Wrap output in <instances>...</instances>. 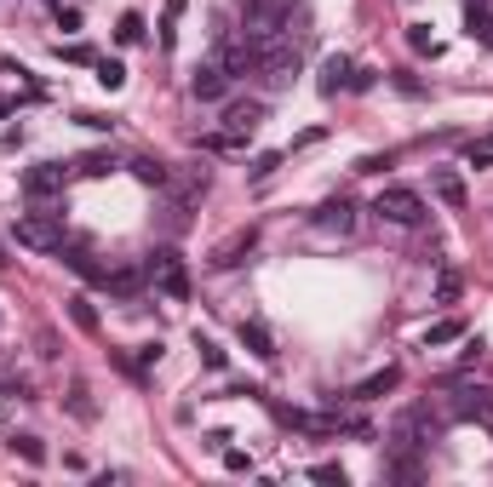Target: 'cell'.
<instances>
[{
  "label": "cell",
  "instance_id": "6da1fadb",
  "mask_svg": "<svg viewBox=\"0 0 493 487\" xmlns=\"http://www.w3.org/2000/svg\"><path fill=\"white\" fill-rule=\"evenodd\" d=\"M12 236H17V247H29V252H63L58 213H24V218L12 224Z\"/></svg>",
  "mask_w": 493,
  "mask_h": 487
},
{
  "label": "cell",
  "instance_id": "7a4b0ae2",
  "mask_svg": "<svg viewBox=\"0 0 493 487\" xmlns=\"http://www.w3.org/2000/svg\"><path fill=\"white\" fill-rule=\"evenodd\" d=\"M373 213H379L384 224H396V229H413V224L424 218V201H419V189H402V184H391V189H379Z\"/></svg>",
  "mask_w": 493,
  "mask_h": 487
},
{
  "label": "cell",
  "instance_id": "3957f363",
  "mask_svg": "<svg viewBox=\"0 0 493 487\" xmlns=\"http://www.w3.org/2000/svg\"><path fill=\"white\" fill-rule=\"evenodd\" d=\"M252 75H259L264 92H287L298 80V52L293 47H264V58H259V69H252Z\"/></svg>",
  "mask_w": 493,
  "mask_h": 487
},
{
  "label": "cell",
  "instance_id": "277c9868",
  "mask_svg": "<svg viewBox=\"0 0 493 487\" xmlns=\"http://www.w3.org/2000/svg\"><path fill=\"white\" fill-rule=\"evenodd\" d=\"M149 275H155V287H161L173 304H184V299H189V275H184V259H178V252H155Z\"/></svg>",
  "mask_w": 493,
  "mask_h": 487
},
{
  "label": "cell",
  "instance_id": "5b68a950",
  "mask_svg": "<svg viewBox=\"0 0 493 487\" xmlns=\"http://www.w3.org/2000/svg\"><path fill=\"white\" fill-rule=\"evenodd\" d=\"M259 126H264V103L259 98H241V103H230V110H224V138H235V143H247Z\"/></svg>",
  "mask_w": 493,
  "mask_h": 487
},
{
  "label": "cell",
  "instance_id": "8992f818",
  "mask_svg": "<svg viewBox=\"0 0 493 487\" xmlns=\"http://www.w3.org/2000/svg\"><path fill=\"white\" fill-rule=\"evenodd\" d=\"M316 229H327V236H350V229H356V201H345V196L321 201L316 206Z\"/></svg>",
  "mask_w": 493,
  "mask_h": 487
},
{
  "label": "cell",
  "instance_id": "52a82bcc",
  "mask_svg": "<svg viewBox=\"0 0 493 487\" xmlns=\"http://www.w3.org/2000/svg\"><path fill=\"white\" fill-rule=\"evenodd\" d=\"M189 92H196L201 103H212V98H224V92H230V69H224V63H219V58H207V63H201V69H196V75H189Z\"/></svg>",
  "mask_w": 493,
  "mask_h": 487
},
{
  "label": "cell",
  "instance_id": "ba28073f",
  "mask_svg": "<svg viewBox=\"0 0 493 487\" xmlns=\"http://www.w3.org/2000/svg\"><path fill=\"white\" fill-rule=\"evenodd\" d=\"M58 189H63V166L58 161H40V166H29V173H24V196H58Z\"/></svg>",
  "mask_w": 493,
  "mask_h": 487
},
{
  "label": "cell",
  "instance_id": "9c48e42d",
  "mask_svg": "<svg viewBox=\"0 0 493 487\" xmlns=\"http://www.w3.org/2000/svg\"><path fill=\"white\" fill-rule=\"evenodd\" d=\"M402 385V367H384V373H373V378H361L356 385V401H379V396H391Z\"/></svg>",
  "mask_w": 493,
  "mask_h": 487
},
{
  "label": "cell",
  "instance_id": "30bf717a",
  "mask_svg": "<svg viewBox=\"0 0 493 487\" xmlns=\"http://www.w3.org/2000/svg\"><path fill=\"white\" fill-rule=\"evenodd\" d=\"M454 413L459 418H488V425H493V390H465L454 401Z\"/></svg>",
  "mask_w": 493,
  "mask_h": 487
},
{
  "label": "cell",
  "instance_id": "8fae6325",
  "mask_svg": "<svg viewBox=\"0 0 493 487\" xmlns=\"http://www.w3.org/2000/svg\"><path fill=\"white\" fill-rule=\"evenodd\" d=\"M350 75H356V69H350V58H327V63H321V92H327V98H333V92H345V87H350Z\"/></svg>",
  "mask_w": 493,
  "mask_h": 487
},
{
  "label": "cell",
  "instance_id": "7c38bea8",
  "mask_svg": "<svg viewBox=\"0 0 493 487\" xmlns=\"http://www.w3.org/2000/svg\"><path fill=\"white\" fill-rule=\"evenodd\" d=\"M241 344H247L252 355H259V362H270V355H275V338H270V327H264V322H241Z\"/></svg>",
  "mask_w": 493,
  "mask_h": 487
},
{
  "label": "cell",
  "instance_id": "4fadbf2b",
  "mask_svg": "<svg viewBox=\"0 0 493 487\" xmlns=\"http://www.w3.org/2000/svg\"><path fill=\"white\" fill-rule=\"evenodd\" d=\"M138 281H144L138 270H103V287H110L115 299H133V292H138Z\"/></svg>",
  "mask_w": 493,
  "mask_h": 487
},
{
  "label": "cell",
  "instance_id": "5bb4252c",
  "mask_svg": "<svg viewBox=\"0 0 493 487\" xmlns=\"http://www.w3.org/2000/svg\"><path fill=\"white\" fill-rule=\"evenodd\" d=\"M133 173H138V184H149V189H166V166H161L155 155H138Z\"/></svg>",
  "mask_w": 493,
  "mask_h": 487
},
{
  "label": "cell",
  "instance_id": "9a60e30c",
  "mask_svg": "<svg viewBox=\"0 0 493 487\" xmlns=\"http://www.w3.org/2000/svg\"><path fill=\"white\" fill-rule=\"evenodd\" d=\"M75 166H80V173H87V178H103V173H115V166H121V161H115L110 150H92V155H80Z\"/></svg>",
  "mask_w": 493,
  "mask_h": 487
},
{
  "label": "cell",
  "instance_id": "2e32d148",
  "mask_svg": "<svg viewBox=\"0 0 493 487\" xmlns=\"http://www.w3.org/2000/svg\"><path fill=\"white\" fill-rule=\"evenodd\" d=\"M241 252H252V229H247V236H235L230 247H219V252H212V264H219V270H230V264H241Z\"/></svg>",
  "mask_w": 493,
  "mask_h": 487
},
{
  "label": "cell",
  "instance_id": "e0dca14e",
  "mask_svg": "<svg viewBox=\"0 0 493 487\" xmlns=\"http://www.w3.org/2000/svg\"><path fill=\"white\" fill-rule=\"evenodd\" d=\"M436 196H442L447 206H465V178H459V173H436Z\"/></svg>",
  "mask_w": 493,
  "mask_h": 487
},
{
  "label": "cell",
  "instance_id": "ac0fdd59",
  "mask_svg": "<svg viewBox=\"0 0 493 487\" xmlns=\"http://www.w3.org/2000/svg\"><path fill=\"white\" fill-rule=\"evenodd\" d=\"M115 40H121V47H138V40H144V17H138V12H121Z\"/></svg>",
  "mask_w": 493,
  "mask_h": 487
},
{
  "label": "cell",
  "instance_id": "d6986e66",
  "mask_svg": "<svg viewBox=\"0 0 493 487\" xmlns=\"http://www.w3.org/2000/svg\"><path fill=\"white\" fill-rule=\"evenodd\" d=\"M98 80H103L110 92H121V87H126V63H115V58H98Z\"/></svg>",
  "mask_w": 493,
  "mask_h": 487
},
{
  "label": "cell",
  "instance_id": "ffe728a7",
  "mask_svg": "<svg viewBox=\"0 0 493 487\" xmlns=\"http://www.w3.org/2000/svg\"><path fill=\"white\" fill-rule=\"evenodd\" d=\"M70 322H75L80 333H98V310H92L87 299H70Z\"/></svg>",
  "mask_w": 493,
  "mask_h": 487
},
{
  "label": "cell",
  "instance_id": "44dd1931",
  "mask_svg": "<svg viewBox=\"0 0 493 487\" xmlns=\"http://www.w3.org/2000/svg\"><path fill=\"white\" fill-rule=\"evenodd\" d=\"M454 338H465V322H436L424 333V344H454Z\"/></svg>",
  "mask_w": 493,
  "mask_h": 487
},
{
  "label": "cell",
  "instance_id": "7402d4cb",
  "mask_svg": "<svg viewBox=\"0 0 493 487\" xmlns=\"http://www.w3.org/2000/svg\"><path fill=\"white\" fill-rule=\"evenodd\" d=\"M12 453H17V459H29V464H40V459H47L40 436H12Z\"/></svg>",
  "mask_w": 493,
  "mask_h": 487
},
{
  "label": "cell",
  "instance_id": "603a6c76",
  "mask_svg": "<svg viewBox=\"0 0 493 487\" xmlns=\"http://www.w3.org/2000/svg\"><path fill=\"white\" fill-rule=\"evenodd\" d=\"M196 350H201V367H212V373H224V350L212 344V338H196Z\"/></svg>",
  "mask_w": 493,
  "mask_h": 487
},
{
  "label": "cell",
  "instance_id": "cb8c5ba5",
  "mask_svg": "<svg viewBox=\"0 0 493 487\" xmlns=\"http://www.w3.org/2000/svg\"><path fill=\"white\" fill-rule=\"evenodd\" d=\"M436 299H442V304H454V299H459V275H454V270H442V275H436Z\"/></svg>",
  "mask_w": 493,
  "mask_h": 487
},
{
  "label": "cell",
  "instance_id": "d4e9b609",
  "mask_svg": "<svg viewBox=\"0 0 493 487\" xmlns=\"http://www.w3.org/2000/svg\"><path fill=\"white\" fill-rule=\"evenodd\" d=\"M184 0H166V17H161V47H173V24H178Z\"/></svg>",
  "mask_w": 493,
  "mask_h": 487
},
{
  "label": "cell",
  "instance_id": "484cf974",
  "mask_svg": "<svg viewBox=\"0 0 493 487\" xmlns=\"http://www.w3.org/2000/svg\"><path fill=\"white\" fill-rule=\"evenodd\" d=\"M407 47H413V52H436V40H431L424 24H413V29H407Z\"/></svg>",
  "mask_w": 493,
  "mask_h": 487
},
{
  "label": "cell",
  "instance_id": "4316f807",
  "mask_svg": "<svg viewBox=\"0 0 493 487\" xmlns=\"http://www.w3.org/2000/svg\"><path fill=\"white\" fill-rule=\"evenodd\" d=\"M75 121H80V126H92V132H115V115H92V110H80Z\"/></svg>",
  "mask_w": 493,
  "mask_h": 487
},
{
  "label": "cell",
  "instance_id": "83f0119b",
  "mask_svg": "<svg viewBox=\"0 0 493 487\" xmlns=\"http://www.w3.org/2000/svg\"><path fill=\"white\" fill-rule=\"evenodd\" d=\"M310 476H316V482H338V487H345V464H316Z\"/></svg>",
  "mask_w": 493,
  "mask_h": 487
},
{
  "label": "cell",
  "instance_id": "f1b7e54d",
  "mask_svg": "<svg viewBox=\"0 0 493 487\" xmlns=\"http://www.w3.org/2000/svg\"><path fill=\"white\" fill-rule=\"evenodd\" d=\"M58 58H63V63H98L87 47H58Z\"/></svg>",
  "mask_w": 493,
  "mask_h": 487
},
{
  "label": "cell",
  "instance_id": "f546056e",
  "mask_svg": "<svg viewBox=\"0 0 493 487\" xmlns=\"http://www.w3.org/2000/svg\"><path fill=\"white\" fill-rule=\"evenodd\" d=\"M58 29H80V12L63 6V0H58Z\"/></svg>",
  "mask_w": 493,
  "mask_h": 487
},
{
  "label": "cell",
  "instance_id": "4dcf8cb0",
  "mask_svg": "<svg viewBox=\"0 0 493 487\" xmlns=\"http://www.w3.org/2000/svg\"><path fill=\"white\" fill-rule=\"evenodd\" d=\"M470 166H477V173H482V166H493V150H488V143H482V150H477V143H470V155H465Z\"/></svg>",
  "mask_w": 493,
  "mask_h": 487
},
{
  "label": "cell",
  "instance_id": "1f68e13d",
  "mask_svg": "<svg viewBox=\"0 0 493 487\" xmlns=\"http://www.w3.org/2000/svg\"><path fill=\"white\" fill-rule=\"evenodd\" d=\"M224 464H230L235 476H247V471H252V459H247V453H224Z\"/></svg>",
  "mask_w": 493,
  "mask_h": 487
},
{
  "label": "cell",
  "instance_id": "d6a6232c",
  "mask_svg": "<svg viewBox=\"0 0 493 487\" xmlns=\"http://www.w3.org/2000/svg\"><path fill=\"white\" fill-rule=\"evenodd\" d=\"M488 150H493V138H488Z\"/></svg>",
  "mask_w": 493,
  "mask_h": 487
}]
</instances>
